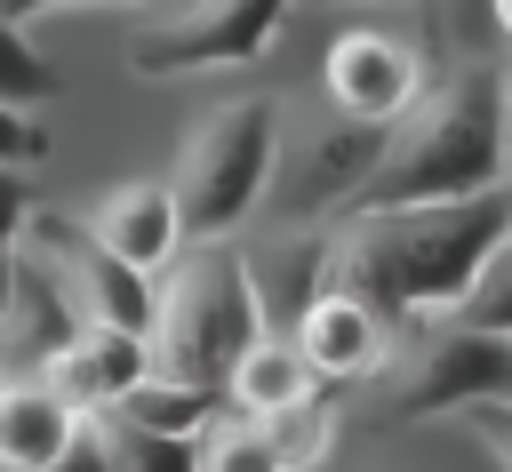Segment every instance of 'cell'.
Here are the masks:
<instances>
[{
	"label": "cell",
	"instance_id": "2e32d148",
	"mask_svg": "<svg viewBox=\"0 0 512 472\" xmlns=\"http://www.w3.org/2000/svg\"><path fill=\"white\" fill-rule=\"evenodd\" d=\"M72 424L80 408H64L40 376H0V472H48Z\"/></svg>",
	"mask_w": 512,
	"mask_h": 472
},
{
	"label": "cell",
	"instance_id": "44dd1931",
	"mask_svg": "<svg viewBox=\"0 0 512 472\" xmlns=\"http://www.w3.org/2000/svg\"><path fill=\"white\" fill-rule=\"evenodd\" d=\"M64 88V72L24 40V24L16 16H0V104H16V112H40L48 96Z\"/></svg>",
	"mask_w": 512,
	"mask_h": 472
},
{
	"label": "cell",
	"instance_id": "d6986e66",
	"mask_svg": "<svg viewBox=\"0 0 512 472\" xmlns=\"http://www.w3.org/2000/svg\"><path fill=\"white\" fill-rule=\"evenodd\" d=\"M192 472H280V456H272V440H264L256 416L216 408V416L192 432Z\"/></svg>",
	"mask_w": 512,
	"mask_h": 472
},
{
	"label": "cell",
	"instance_id": "30bf717a",
	"mask_svg": "<svg viewBox=\"0 0 512 472\" xmlns=\"http://www.w3.org/2000/svg\"><path fill=\"white\" fill-rule=\"evenodd\" d=\"M144 368H152V344H144V336H128V328H88V320H80V328H72V336L32 368V376H40L64 408L104 416V408L144 376Z\"/></svg>",
	"mask_w": 512,
	"mask_h": 472
},
{
	"label": "cell",
	"instance_id": "f546056e",
	"mask_svg": "<svg viewBox=\"0 0 512 472\" xmlns=\"http://www.w3.org/2000/svg\"><path fill=\"white\" fill-rule=\"evenodd\" d=\"M504 240H512V176H504Z\"/></svg>",
	"mask_w": 512,
	"mask_h": 472
},
{
	"label": "cell",
	"instance_id": "7402d4cb",
	"mask_svg": "<svg viewBox=\"0 0 512 472\" xmlns=\"http://www.w3.org/2000/svg\"><path fill=\"white\" fill-rule=\"evenodd\" d=\"M96 432H104V456H112V472H192V440L136 432V424H120V416H96Z\"/></svg>",
	"mask_w": 512,
	"mask_h": 472
},
{
	"label": "cell",
	"instance_id": "3957f363",
	"mask_svg": "<svg viewBox=\"0 0 512 472\" xmlns=\"http://www.w3.org/2000/svg\"><path fill=\"white\" fill-rule=\"evenodd\" d=\"M264 336L256 288H248V256L232 240H192V256L176 248L168 272H152V368L184 376V384H224V368L240 360V344Z\"/></svg>",
	"mask_w": 512,
	"mask_h": 472
},
{
	"label": "cell",
	"instance_id": "4dcf8cb0",
	"mask_svg": "<svg viewBox=\"0 0 512 472\" xmlns=\"http://www.w3.org/2000/svg\"><path fill=\"white\" fill-rule=\"evenodd\" d=\"M328 8H352V0H328Z\"/></svg>",
	"mask_w": 512,
	"mask_h": 472
},
{
	"label": "cell",
	"instance_id": "6da1fadb",
	"mask_svg": "<svg viewBox=\"0 0 512 472\" xmlns=\"http://www.w3.org/2000/svg\"><path fill=\"white\" fill-rule=\"evenodd\" d=\"M504 240V184L464 192V200H408V208H368L328 224V288H352L384 328L448 312L480 256Z\"/></svg>",
	"mask_w": 512,
	"mask_h": 472
},
{
	"label": "cell",
	"instance_id": "ba28073f",
	"mask_svg": "<svg viewBox=\"0 0 512 472\" xmlns=\"http://www.w3.org/2000/svg\"><path fill=\"white\" fill-rule=\"evenodd\" d=\"M320 88L336 104V120H360V128H384L416 104L424 88V56L392 32H336L328 56H320Z\"/></svg>",
	"mask_w": 512,
	"mask_h": 472
},
{
	"label": "cell",
	"instance_id": "603a6c76",
	"mask_svg": "<svg viewBox=\"0 0 512 472\" xmlns=\"http://www.w3.org/2000/svg\"><path fill=\"white\" fill-rule=\"evenodd\" d=\"M24 224H32V184H24V168H0V296H8L16 248H24Z\"/></svg>",
	"mask_w": 512,
	"mask_h": 472
},
{
	"label": "cell",
	"instance_id": "d4e9b609",
	"mask_svg": "<svg viewBox=\"0 0 512 472\" xmlns=\"http://www.w3.org/2000/svg\"><path fill=\"white\" fill-rule=\"evenodd\" d=\"M456 424H464V432H472V440H480V448H488V456L512 472V400H480V408H456Z\"/></svg>",
	"mask_w": 512,
	"mask_h": 472
},
{
	"label": "cell",
	"instance_id": "277c9868",
	"mask_svg": "<svg viewBox=\"0 0 512 472\" xmlns=\"http://www.w3.org/2000/svg\"><path fill=\"white\" fill-rule=\"evenodd\" d=\"M272 168H280V104L272 96H224V104H208L184 128L176 168L160 176L168 200H176V216H184V240H232L256 216Z\"/></svg>",
	"mask_w": 512,
	"mask_h": 472
},
{
	"label": "cell",
	"instance_id": "8fae6325",
	"mask_svg": "<svg viewBox=\"0 0 512 472\" xmlns=\"http://www.w3.org/2000/svg\"><path fill=\"white\" fill-rule=\"evenodd\" d=\"M376 136H384V128L344 120L336 136L304 144V152L288 160V176H272V184H264V192H272V208H280V224H336V208L352 200V184H360V176H368V160H376Z\"/></svg>",
	"mask_w": 512,
	"mask_h": 472
},
{
	"label": "cell",
	"instance_id": "5b68a950",
	"mask_svg": "<svg viewBox=\"0 0 512 472\" xmlns=\"http://www.w3.org/2000/svg\"><path fill=\"white\" fill-rule=\"evenodd\" d=\"M360 384H368V424H424V416H456L480 400H512V336L424 312L392 328L376 376Z\"/></svg>",
	"mask_w": 512,
	"mask_h": 472
},
{
	"label": "cell",
	"instance_id": "484cf974",
	"mask_svg": "<svg viewBox=\"0 0 512 472\" xmlns=\"http://www.w3.org/2000/svg\"><path fill=\"white\" fill-rule=\"evenodd\" d=\"M48 472H112V456H104V432H96V416H80V424H72V440H64V456H56Z\"/></svg>",
	"mask_w": 512,
	"mask_h": 472
},
{
	"label": "cell",
	"instance_id": "7c38bea8",
	"mask_svg": "<svg viewBox=\"0 0 512 472\" xmlns=\"http://www.w3.org/2000/svg\"><path fill=\"white\" fill-rule=\"evenodd\" d=\"M288 336H296V352L312 360L320 384H360V376H376V360H384V344H392L384 312H368L352 288H312V304L288 320Z\"/></svg>",
	"mask_w": 512,
	"mask_h": 472
},
{
	"label": "cell",
	"instance_id": "4316f807",
	"mask_svg": "<svg viewBox=\"0 0 512 472\" xmlns=\"http://www.w3.org/2000/svg\"><path fill=\"white\" fill-rule=\"evenodd\" d=\"M56 8H168V0H0V16H16V24L56 16Z\"/></svg>",
	"mask_w": 512,
	"mask_h": 472
},
{
	"label": "cell",
	"instance_id": "f1b7e54d",
	"mask_svg": "<svg viewBox=\"0 0 512 472\" xmlns=\"http://www.w3.org/2000/svg\"><path fill=\"white\" fill-rule=\"evenodd\" d=\"M488 24H496V40L512 48V0H488Z\"/></svg>",
	"mask_w": 512,
	"mask_h": 472
},
{
	"label": "cell",
	"instance_id": "83f0119b",
	"mask_svg": "<svg viewBox=\"0 0 512 472\" xmlns=\"http://www.w3.org/2000/svg\"><path fill=\"white\" fill-rule=\"evenodd\" d=\"M496 152H504V176H512V64H496Z\"/></svg>",
	"mask_w": 512,
	"mask_h": 472
},
{
	"label": "cell",
	"instance_id": "4fadbf2b",
	"mask_svg": "<svg viewBox=\"0 0 512 472\" xmlns=\"http://www.w3.org/2000/svg\"><path fill=\"white\" fill-rule=\"evenodd\" d=\"M72 328L80 320H72L64 288L40 272L32 248H16V272H8V296H0V376H32Z\"/></svg>",
	"mask_w": 512,
	"mask_h": 472
},
{
	"label": "cell",
	"instance_id": "e0dca14e",
	"mask_svg": "<svg viewBox=\"0 0 512 472\" xmlns=\"http://www.w3.org/2000/svg\"><path fill=\"white\" fill-rule=\"evenodd\" d=\"M224 408V392L216 384H184V376H160V368H144L104 416H120V424H136V432H168V440H192L208 416Z\"/></svg>",
	"mask_w": 512,
	"mask_h": 472
},
{
	"label": "cell",
	"instance_id": "cb8c5ba5",
	"mask_svg": "<svg viewBox=\"0 0 512 472\" xmlns=\"http://www.w3.org/2000/svg\"><path fill=\"white\" fill-rule=\"evenodd\" d=\"M48 160V128H40V112H16V104H0V168H40Z\"/></svg>",
	"mask_w": 512,
	"mask_h": 472
},
{
	"label": "cell",
	"instance_id": "9c48e42d",
	"mask_svg": "<svg viewBox=\"0 0 512 472\" xmlns=\"http://www.w3.org/2000/svg\"><path fill=\"white\" fill-rule=\"evenodd\" d=\"M80 232L104 248V256H120L128 272H168L176 264V248H184V216H176V200H168V184L160 176H128V184H104L88 208H80Z\"/></svg>",
	"mask_w": 512,
	"mask_h": 472
},
{
	"label": "cell",
	"instance_id": "52a82bcc",
	"mask_svg": "<svg viewBox=\"0 0 512 472\" xmlns=\"http://www.w3.org/2000/svg\"><path fill=\"white\" fill-rule=\"evenodd\" d=\"M24 248H32V256H40V272L64 288L72 320L144 336V320H152V280H144V272H128L120 256H104V248L80 232V216H40V208H32Z\"/></svg>",
	"mask_w": 512,
	"mask_h": 472
},
{
	"label": "cell",
	"instance_id": "9a60e30c",
	"mask_svg": "<svg viewBox=\"0 0 512 472\" xmlns=\"http://www.w3.org/2000/svg\"><path fill=\"white\" fill-rule=\"evenodd\" d=\"M216 392H224L232 416H272V408H296L304 392H320V376H312V360L296 352L288 328H264L256 344H240V360L224 368Z\"/></svg>",
	"mask_w": 512,
	"mask_h": 472
},
{
	"label": "cell",
	"instance_id": "ffe728a7",
	"mask_svg": "<svg viewBox=\"0 0 512 472\" xmlns=\"http://www.w3.org/2000/svg\"><path fill=\"white\" fill-rule=\"evenodd\" d=\"M448 320L488 328V336H512V240H496V248L480 256V272L464 280V296L448 304Z\"/></svg>",
	"mask_w": 512,
	"mask_h": 472
},
{
	"label": "cell",
	"instance_id": "5bb4252c",
	"mask_svg": "<svg viewBox=\"0 0 512 472\" xmlns=\"http://www.w3.org/2000/svg\"><path fill=\"white\" fill-rule=\"evenodd\" d=\"M352 472H504V464L456 416H424V424H368Z\"/></svg>",
	"mask_w": 512,
	"mask_h": 472
},
{
	"label": "cell",
	"instance_id": "7a4b0ae2",
	"mask_svg": "<svg viewBox=\"0 0 512 472\" xmlns=\"http://www.w3.org/2000/svg\"><path fill=\"white\" fill-rule=\"evenodd\" d=\"M504 184V152H496V64L456 56L448 80H424L416 104L400 120H384L368 176L352 184V200L336 216H368V208H408V200H464Z\"/></svg>",
	"mask_w": 512,
	"mask_h": 472
},
{
	"label": "cell",
	"instance_id": "8992f818",
	"mask_svg": "<svg viewBox=\"0 0 512 472\" xmlns=\"http://www.w3.org/2000/svg\"><path fill=\"white\" fill-rule=\"evenodd\" d=\"M296 0H168L152 24L128 32V72L144 80H184L216 64H248L280 40Z\"/></svg>",
	"mask_w": 512,
	"mask_h": 472
},
{
	"label": "cell",
	"instance_id": "ac0fdd59",
	"mask_svg": "<svg viewBox=\"0 0 512 472\" xmlns=\"http://www.w3.org/2000/svg\"><path fill=\"white\" fill-rule=\"evenodd\" d=\"M256 424H264V440H272L280 472H328V464H336V448H344V400H328V384H320V392H304L296 408L256 416Z\"/></svg>",
	"mask_w": 512,
	"mask_h": 472
}]
</instances>
